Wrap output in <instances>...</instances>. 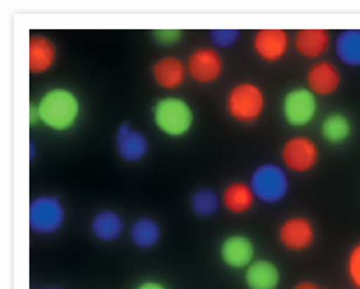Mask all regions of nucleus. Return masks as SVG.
I'll use <instances>...</instances> for the list:
<instances>
[{"instance_id": "obj_23", "label": "nucleus", "mask_w": 360, "mask_h": 289, "mask_svg": "<svg viewBox=\"0 0 360 289\" xmlns=\"http://www.w3.org/2000/svg\"><path fill=\"white\" fill-rule=\"evenodd\" d=\"M219 195L211 189L202 188L191 195V210L199 217H211L216 214L220 206Z\"/></svg>"}, {"instance_id": "obj_15", "label": "nucleus", "mask_w": 360, "mask_h": 289, "mask_svg": "<svg viewBox=\"0 0 360 289\" xmlns=\"http://www.w3.org/2000/svg\"><path fill=\"white\" fill-rule=\"evenodd\" d=\"M281 280L279 266L268 259L255 260L243 272V282L248 289H279Z\"/></svg>"}, {"instance_id": "obj_8", "label": "nucleus", "mask_w": 360, "mask_h": 289, "mask_svg": "<svg viewBox=\"0 0 360 289\" xmlns=\"http://www.w3.org/2000/svg\"><path fill=\"white\" fill-rule=\"evenodd\" d=\"M188 76H190L195 84L210 85L214 84L222 77L225 63L222 56L212 46H200L195 48L188 57L186 62Z\"/></svg>"}, {"instance_id": "obj_9", "label": "nucleus", "mask_w": 360, "mask_h": 289, "mask_svg": "<svg viewBox=\"0 0 360 289\" xmlns=\"http://www.w3.org/2000/svg\"><path fill=\"white\" fill-rule=\"evenodd\" d=\"M277 238L286 251L304 252L316 242L314 223L305 216H291L281 223Z\"/></svg>"}, {"instance_id": "obj_26", "label": "nucleus", "mask_w": 360, "mask_h": 289, "mask_svg": "<svg viewBox=\"0 0 360 289\" xmlns=\"http://www.w3.org/2000/svg\"><path fill=\"white\" fill-rule=\"evenodd\" d=\"M153 36L160 44L173 45V44H177L179 40L182 39V31H179V30H155L153 32Z\"/></svg>"}, {"instance_id": "obj_28", "label": "nucleus", "mask_w": 360, "mask_h": 289, "mask_svg": "<svg viewBox=\"0 0 360 289\" xmlns=\"http://www.w3.org/2000/svg\"><path fill=\"white\" fill-rule=\"evenodd\" d=\"M291 289H322V286L313 282V280H302V282H297Z\"/></svg>"}, {"instance_id": "obj_2", "label": "nucleus", "mask_w": 360, "mask_h": 289, "mask_svg": "<svg viewBox=\"0 0 360 289\" xmlns=\"http://www.w3.org/2000/svg\"><path fill=\"white\" fill-rule=\"evenodd\" d=\"M225 108L234 122L242 125H252L262 117L266 108L264 89L255 82H239L228 91Z\"/></svg>"}, {"instance_id": "obj_12", "label": "nucleus", "mask_w": 360, "mask_h": 289, "mask_svg": "<svg viewBox=\"0 0 360 289\" xmlns=\"http://www.w3.org/2000/svg\"><path fill=\"white\" fill-rule=\"evenodd\" d=\"M340 84V70L330 60H316L307 71V88L317 97H328L338 93Z\"/></svg>"}, {"instance_id": "obj_30", "label": "nucleus", "mask_w": 360, "mask_h": 289, "mask_svg": "<svg viewBox=\"0 0 360 289\" xmlns=\"http://www.w3.org/2000/svg\"><path fill=\"white\" fill-rule=\"evenodd\" d=\"M45 289H59V288H45Z\"/></svg>"}, {"instance_id": "obj_4", "label": "nucleus", "mask_w": 360, "mask_h": 289, "mask_svg": "<svg viewBox=\"0 0 360 289\" xmlns=\"http://www.w3.org/2000/svg\"><path fill=\"white\" fill-rule=\"evenodd\" d=\"M250 185L257 200L273 205L283 200L288 194L290 179L279 165L264 163L252 171Z\"/></svg>"}, {"instance_id": "obj_11", "label": "nucleus", "mask_w": 360, "mask_h": 289, "mask_svg": "<svg viewBox=\"0 0 360 289\" xmlns=\"http://www.w3.org/2000/svg\"><path fill=\"white\" fill-rule=\"evenodd\" d=\"M290 45V36L285 30H259L252 37V51L266 63L282 60Z\"/></svg>"}, {"instance_id": "obj_21", "label": "nucleus", "mask_w": 360, "mask_h": 289, "mask_svg": "<svg viewBox=\"0 0 360 289\" xmlns=\"http://www.w3.org/2000/svg\"><path fill=\"white\" fill-rule=\"evenodd\" d=\"M335 54L347 67H360V30L339 32L335 39Z\"/></svg>"}, {"instance_id": "obj_20", "label": "nucleus", "mask_w": 360, "mask_h": 289, "mask_svg": "<svg viewBox=\"0 0 360 289\" xmlns=\"http://www.w3.org/2000/svg\"><path fill=\"white\" fill-rule=\"evenodd\" d=\"M322 137L331 145H342L351 137L353 125L348 115L342 113H331L326 115L321 125Z\"/></svg>"}, {"instance_id": "obj_14", "label": "nucleus", "mask_w": 360, "mask_h": 289, "mask_svg": "<svg viewBox=\"0 0 360 289\" xmlns=\"http://www.w3.org/2000/svg\"><path fill=\"white\" fill-rule=\"evenodd\" d=\"M57 60V48L45 34H31L28 39V67L31 74L50 71Z\"/></svg>"}, {"instance_id": "obj_19", "label": "nucleus", "mask_w": 360, "mask_h": 289, "mask_svg": "<svg viewBox=\"0 0 360 289\" xmlns=\"http://www.w3.org/2000/svg\"><path fill=\"white\" fill-rule=\"evenodd\" d=\"M91 233L97 240L114 242L124 233V220L114 211H99L91 220Z\"/></svg>"}, {"instance_id": "obj_22", "label": "nucleus", "mask_w": 360, "mask_h": 289, "mask_svg": "<svg viewBox=\"0 0 360 289\" xmlns=\"http://www.w3.org/2000/svg\"><path fill=\"white\" fill-rule=\"evenodd\" d=\"M129 237L137 248L142 250H150L154 248L160 240V226L158 221L150 217L137 219L129 229Z\"/></svg>"}, {"instance_id": "obj_13", "label": "nucleus", "mask_w": 360, "mask_h": 289, "mask_svg": "<svg viewBox=\"0 0 360 289\" xmlns=\"http://www.w3.org/2000/svg\"><path fill=\"white\" fill-rule=\"evenodd\" d=\"M151 76L155 85L162 89L174 91L185 84L188 70L186 63L176 56H165L155 60L151 67Z\"/></svg>"}, {"instance_id": "obj_10", "label": "nucleus", "mask_w": 360, "mask_h": 289, "mask_svg": "<svg viewBox=\"0 0 360 289\" xmlns=\"http://www.w3.org/2000/svg\"><path fill=\"white\" fill-rule=\"evenodd\" d=\"M256 246L250 237L231 234L225 237L219 246V257L230 269H245L255 262Z\"/></svg>"}, {"instance_id": "obj_18", "label": "nucleus", "mask_w": 360, "mask_h": 289, "mask_svg": "<svg viewBox=\"0 0 360 289\" xmlns=\"http://www.w3.org/2000/svg\"><path fill=\"white\" fill-rule=\"evenodd\" d=\"M256 200V194L252 191L251 185L242 180L231 181L230 185L225 186L222 193V205L228 212L234 214V216H242V214L251 211Z\"/></svg>"}, {"instance_id": "obj_7", "label": "nucleus", "mask_w": 360, "mask_h": 289, "mask_svg": "<svg viewBox=\"0 0 360 289\" xmlns=\"http://www.w3.org/2000/svg\"><path fill=\"white\" fill-rule=\"evenodd\" d=\"M317 108V96L311 93L308 88H292L283 96L282 115L285 122L294 128L309 125L316 119Z\"/></svg>"}, {"instance_id": "obj_16", "label": "nucleus", "mask_w": 360, "mask_h": 289, "mask_svg": "<svg viewBox=\"0 0 360 289\" xmlns=\"http://www.w3.org/2000/svg\"><path fill=\"white\" fill-rule=\"evenodd\" d=\"M116 145L119 155L125 162H139L148 154V139L142 131L133 129L129 123H122L116 134Z\"/></svg>"}, {"instance_id": "obj_1", "label": "nucleus", "mask_w": 360, "mask_h": 289, "mask_svg": "<svg viewBox=\"0 0 360 289\" xmlns=\"http://www.w3.org/2000/svg\"><path fill=\"white\" fill-rule=\"evenodd\" d=\"M80 108L79 97L71 89L62 86L48 89L37 103L40 122L57 133H63L76 125Z\"/></svg>"}, {"instance_id": "obj_24", "label": "nucleus", "mask_w": 360, "mask_h": 289, "mask_svg": "<svg viewBox=\"0 0 360 289\" xmlns=\"http://www.w3.org/2000/svg\"><path fill=\"white\" fill-rule=\"evenodd\" d=\"M345 271L351 286L360 289V242L351 246V250L348 251Z\"/></svg>"}, {"instance_id": "obj_25", "label": "nucleus", "mask_w": 360, "mask_h": 289, "mask_svg": "<svg viewBox=\"0 0 360 289\" xmlns=\"http://www.w3.org/2000/svg\"><path fill=\"white\" fill-rule=\"evenodd\" d=\"M239 36H240V32L237 30H214V31H211V34H210L214 45H217L220 48L233 46L237 42Z\"/></svg>"}, {"instance_id": "obj_6", "label": "nucleus", "mask_w": 360, "mask_h": 289, "mask_svg": "<svg viewBox=\"0 0 360 289\" xmlns=\"http://www.w3.org/2000/svg\"><path fill=\"white\" fill-rule=\"evenodd\" d=\"M30 228L37 234H54L65 221V208L56 195H39L30 203Z\"/></svg>"}, {"instance_id": "obj_17", "label": "nucleus", "mask_w": 360, "mask_h": 289, "mask_svg": "<svg viewBox=\"0 0 360 289\" xmlns=\"http://www.w3.org/2000/svg\"><path fill=\"white\" fill-rule=\"evenodd\" d=\"M294 48L296 51L311 60H321L331 45V34L326 30H300L294 34Z\"/></svg>"}, {"instance_id": "obj_3", "label": "nucleus", "mask_w": 360, "mask_h": 289, "mask_svg": "<svg viewBox=\"0 0 360 289\" xmlns=\"http://www.w3.org/2000/svg\"><path fill=\"white\" fill-rule=\"evenodd\" d=\"M154 125L162 134L179 139L190 133L194 125V111L186 101L176 96L162 97L153 108Z\"/></svg>"}, {"instance_id": "obj_5", "label": "nucleus", "mask_w": 360, "mask_h": 289, "mask_svg": "<svg viewBox=\"0 0 360 289\" xmlns=\"http://www.w3.org/2000/svg\"><path fill=\"white\" fill-rule=\"evenodd\" d=\"M281 157L286 169L296 172V174H305L317 167L319 159H321V150L313 139L305 134H297L290 137L283 143Z\"/></svg>"}, {"instance_id": "obj_27", "label": "nucleus", "mask_w": 360, "mask_h": 289, "mask_svg": "<svg viewBox=\"0 0 360 289\" xmlns=\"http://www.w3.org/2000/svg\"><path fill=\"white\" fill-rule=\"evenodd\" d=\"M136 289H168L165 285L158 282V280H146V282H142Z\"/></svg>"}, {"instance_id": "obj_29", "label": "nucleus", "mask_w": 360, "mask_h": 289, "mask_svg": "<svg viewBox=\"0 0 360 289\" xmlns=\"http://www.w3.org/2000/svg\"><path fill=\"white\" fill-rule=\"evenodd\" d=\"M37 122H40V115L37 110V103H31L30 105V125L34 127Z\"/></svg>"}]
</instances>
